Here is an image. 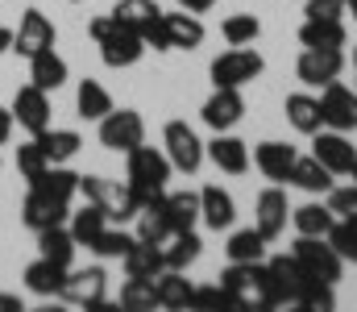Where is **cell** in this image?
Returning a JSON list of instances; mask_svg holds the SVG:
<instances>
[{"instance_id": "6da1fadb", "label": "cell", "mask_w": 357, "mask_h": 312, "mask_svg": "<svg viewBox=\"0 0 357 312\" xmlns=\"http://www.w3.org/2000/svg\"><path fill=\"white\" fill-rule=\"evenodd\" d=\"M129 163H125V184L137 192V200L146 205V200H154V196H162L167 192V184H171V158H167V150H154V146H133L129 154H125Z\"/></svg>"}, {"instance_id": "7a4b0ae2", "label": "cell", "mask_w": 357, "mask_h": 312, "mask_svg": "<svg viewBox=\"0 0 357 312\" xmlns=\"http://www.w3.org/2000/svg\"><path fill=\"white\" fill-rule=\"evenodd\" d=\"M91 38H96V46H100L104 67H133V63L146 54L142 34H133V29H125L121 21H112V13L91 21Z\"/></svg>"}, {"instance_id": "3957f363", "label": "cell", "mask_w": 357, "mask_h": 312, "mask_svg": "<svg viewBox=\"0 0 357 312\" xmlns=\"http://www.w3.org/2000/svg\"><path fill=\"white\" fill-rule=\"evenodd\" d=\"M79 192L84 200L104 208L108 221H133L142 212V200L129 184H116V179H104V175H79Z\"/></svg>"}, {"instance_id": "277c9868", "label": "cell", "mask_w": 357, "mask_h": 312, "mask_svg": "<svg viewBox=\"0 0 357 312\" xmlns=\"http://www.w3.org/2000/svg\"><path fill=\"white\" fill-rule=\"evenodd\" d=\"M291 258L299 262V271H303L307 279H324V283H333V288H337V279H341V271H345V258L333 250L328 237H307V233H299L295 246H291Z\"/></svg>"}, {"instance_id": "5b68a950", "label": "cell", "mask_w": 357, "mask_h": 312, "mask_svg": "<svg viewBox=\"0 0 357 312\" xmlns=\"http://www.w3.org/2000/svg\"><path fill=\"white\" fill-rule=\"evenodd\" d=\"M262 71H266V59H262L258 50H250V46H233V50L216 54L212 67H208L212 88H245V84H254Z\"/></svg>"}, {"instance_id": "8992f818", "label": "cell", "mask_w": 357, "mask_h": 312, "mask_svg": "<svg viewBox=\"0 0 357 312\" xmlns=\"http://www.w3.org/2000/svg\"><path fill=\"white\" fill-rule=\"evenodd\" d=\"M146 142V121L142 112L133 108H112L108 117H100V146L104 150H116V154H129L133 146Z\"/></svg>"}, {"instance_id": "52a82bcc", "label": "cell", "mask_w": 357, "mask_h": 312, "mask_svg": "<svg viewBox=\"0 0 357 312\" xmlns=\"http://www.w3.org/2000/svg\"><path fill=\"white\" fill-rule=\"evenodd\" d=\"M162 146H167L171 167L183 171V175H195V171L204 167V142L195 138V129H191L187 121H171V125L162 129Z\"/></svg>"}, {"instance_id": "ba28073f", "label": "cell", "mask_w": 357, "mask_h": 312, "mask_svg": "<svg viewBox=\"0 0 357 312\" xmlns=\"http://www.w3.org/2000/svg\"><path fill=\"white\" fill-rule=\"evenodd\" d=\"M341 71H345V50H341V46H333V50L303 46V54H299V63H295V75H299V84H307V88H324V84L341 80Z\"/></svg>"}, {"instance_id": "9c48e42d", "label": "cell", "mask_w": 357, "mask_h": 312, "mask_svg": "<svg viewBox=\"0 0 357 312\" xmlns=\"http://www.w3.org/2000/svg\"><path fill=\"white\" fill-rule=\"evenodd\" d=\"M312 158L320 167H328L333 175H349L354 163H357V150L341 129H328V133L320 129V133H312Z\"/></svg>"}, {"instance_id": "30bf717a", "label": "cell", "mask_w": 357, "mask_h": 312, "mask_svg": "<svg viewBox=\"0 0 357 312\" xmlns=\"http://www.w3.org/2000/svg\"><path fill=\"white\" fill-rule=\"evenodd\" d=\"M104 292H108V275H104V267H84V271H67L59 296H63L67 304L96 309V304H104Z\"/></svg>"}, {"instance_id": "8fae6325", "label": "cell", "mask_w": 357, "mask_h": 312, "mask_svg": "<svg viewBox=\"0 0 357 312\" xmlns=\"http://www.w3.org/2000/svg\"><path fill=\"white\" fill-rule=\"evenodd\" d=\"M320 112H324V125H328V129H341V133L357 129V92L345 88L341 80L324 84V92H320Z\"/></svg>"}, {"instance_id": "7c38bea8", "label": "cell", "mask_w": 357, "mask_h": 312, "mask_svg": "<svg viewBox=\"0 0 357 312\" xmlns=\"http://www.w3.org/2000/svg\"><path fill=\"white\" fill-rule=\"evenodd\" d=\"M262 275H266V262H229V271L220 275V283L237 296L241 309H262Z\"/></svg>"}, {"instance_id": "4fadbf2b", "label": "cell", "mask_w": 357, "mask_h": 312, "mask_svg": "<svg viewBox=\"0 0 357 312\" xmlns=\"http://www.w3.org/2000/svg\"><path fill=\"white\" fill-rule=\"evenodd\" d=\"M13 121H21L25 133L50 129V92H42L38 84L17 88V96H13Z\"/></svg>"}, {"instance_id": "5bb4252c", "label": "cell", "mask_w": 357, "mask_h": 312, "mask_svg": "<svg viewBox=\"0 0 357 312\" xmlns=\"http://www.w3.org/2000/svg\"><path fill=\"white\" fill-rule=\"evenodd\" d=\"M199 117H204V125L216 129V133L233 129V125L245 117V96H241V88H216V92L204 101Z\"/></svg>"}, {"instance_id": "9a60e30c", "label": "cell", "mask_w": 357, "mask_h": 312, "mask_svg": "<svg viewBox=\"0 0 357 312\" xmlns=\"http://www.w3.org/2000/svg\"><path fill=\"white\" fill-rule=\"evenodd\" d=\"M46 46H54V25H50L46 13L29 8V13L21 17V25L13 29V50H17L21 59H33V54L46 50Z\"/></svg>"}, {"instance_id": "2e32d148", "label": "cell", "mask_w": 357, "mask_h": 312, "mask_svg": "<svg viewBox=\"0 0 357 312\" xmlns=\"http://www.w3.org/2000/svg\"><path fill=\"white\" fill-rule=\"evenodd\" d=\"M287 216H291L287 192H282V188H266V192L258 196V205H254V229H258L266 242H274V237L287 233Z\"/></svg>"}, {"instance_id": "e0dca14e", "label": "cell", "mask_w": 357, "mask_h": 312, "mask_svg": "<svg viewBox=\"0 0 357 312\" xmlns=\"http://www.w3.org/2000/svg\"><path fill=\"white\" fill-rule=\"evenodd\" d=\"M67 216H71V205H67V200L46 196V192H38V188H29L25 205H21V221H25L33 233H38V229H50V225H67Z\"/></svg>"}, {"instance_id": "ac0fdd59", "label": "cell", "mask_w": 357, "mask_h": 312, "mask_svg": "<svg viewBox=\"0 0 357 312\" xmlns=\"http://www.w3.org/2000/svg\"><path fill=\"white\" fill-rule=\"evenodd\" d=\"M204 154H208L225 175H245V171H250V146H245L241 138H233L229 129L216 133V138L204 146Z\"/></svg>"}, {"instance_id": "d6986e66", "label": "cell", "mask_w": 357, "mask_h": 312, "mask_svg": "<svg viewBox=\"0 0 357 312\" xmlns=\"http://www.w3.org/2000/svg\"><path fill=\"white\" fill-rule=\"evenodd\" d=\"M199 221H204L208 229H216V233L237 221V205H233V196H229L220 184L199 188Z\"/></svg>"}, {"instance_id": "ffe728a7", "label": "cell", "mask_w": 357, "mask_h": 312, "mask_svg": "<svg viewBox=\"0 0 357 312\" xmlns=\"http://www.w3.org/2000/svg\"><path fill=\"white\" fill-rule=\"evenodd\" d=\"M137 221V242H150V246H167L171 242V221H167V192L146 200L142 212L133 216Z\"/></svg>"}, {"instance_id": "44dd1931", "label": "cell", "mask_w": 357, "mask_h": 312, "mask_svg": "<svg viewBox=\"0 0 357 312\" xmlns=\"http://www.w3.org/2000/svg\"><path fill=\"white\" fill-rule=\"evenodd\" d=\"M121 262H125V279H158L167 271L162 246H150V242H133Z\"/></svg>"}, {"instance_id": "7402d4cb", "label": "cell", "mask_w": 357, "mask_h": 312, "mask_svg": "<svg viewBox=\"0 0 357 312\" xmlns=\"http://www.w3.org/2000/svg\"><path fill=\"white\" fill-rule=\"evenodd\" d=\"M291 163H295V146H287V142H262V146L254 150V167H258L266 179H274V184H287Z\"/></svg>"}, {"instance_id": "603a6c76", "label": "cell", "mask_w": 357, "mask_h": 312, "mask_svg": "<svg viewBox=\"0 0 357 312\" xmlns=\"http://www.w3.org/2000/svg\"><path fill=\"white\" fill-rule=\"evenodd\" d=\"M29 84H38L42 92H59L67 84V63L54 54V46H46L29 59Z\"/></svg>"}, {"instance_id": "cb8c5ba5", "label": "cell", "mask_w": 357, "mask_h": 312, "mask_svg": "<svg viewBox=\"0 0 357 312\" xmlns=\"http://www.w3.org/2000/svg\"><path fill=\"white\" fill-rule=\"evenodd\" d=\"M67 271H71V267H59V262H50V258H42V254H38V262H29V267H25V288H29L33 296H59V292H63Z\"/></svg>"}, {"instance_id": "d4e9b609", "label": "cell", "mask_w": 357, "mask_h": 312, "mask_svg": "<svg viewBox=\"0 0 357 312\" xmlns=\"http://www.w3.org/2000/svg\"><path fill=\"white\" fill-rule=\"evenodd\" d=\"M162 21H167V34H171V50H195L204 42V21L195 13L178 8V13H162Z\"/></svg>"}, {"instance_id": "484cf974", "label": "cell", "mask_w": 357, "mask_h": 312, "mask_svg": "<svg viewBox=\"0 0 357 312\" xmlns=\"http://www.w3.org/2000/svg\"><path fill=\"white\" fill-rule=\"evenodd\" d=\"M299 192H312V196H328V188H333V171L328 167H320L316 158H299L295 154V163H291V175H287Z\"/></svg>"}, {"instance_id": "4316f807", "label": "cell", "mask_w": 357, "mask_h": 312, "mask_svg": "<svg viewBox=\"0 0 357 312\" xmlns=\"http://www.w3.org/2000/svg\"><path fill=\"white\" fill-rule=\"evenodd\" d=\"M75 250H79V246H75V237H71L67 225L38 229V254H42V258H50V262H59V267H71Z\"/></svg>"}, {"instance_id": "83f0119b", "label": "cell", "mask_w": 357, "mask_h": 312, "mask_svg": "<svg viewBox=\"0 0 357 312\" xmlns=\"http://www.w3.org/2000/svg\"><path fill=\"white\" fill-rule=\"evenodd\" d=\"M345 21H320V17H307L299 25V42L303 46H316V50H333V46H345Z\"/></svg>"}, {"instance_id": "f1b7e54d", "label": "cell", "mask_w": 357, "mask_h": 312, "mask_svg": "<svg viewBox=\"0 0 357 312\" xmlns=\"http://www.w3.org/2000/svg\"><path fill=\"white\" fill-rule=\"evenodd\" d=\"M33 142L42 146V154L50 163H71L79 154V146H84V138L75 129H42V133H33Z\"/></svg>"}, {"instance_id": "f546056e", "label": "cell", "mask_w": 357, "mask_h": 312, "mask_svg": "<svg viewBox=\"0 0 357 312\" xmlns=\"http://www.w3.org/2000/svg\"><path fill=\"white\" fill-rule=\"evenodd\" d=\"M287 121L299 129V133H320L324 129V112H320V101L316 96H307V92H295V96H287Z\"/></svg>"}, {"instance_id": "4dcf8cb0", "label": "cell", "mask_w": 357, "mask_h": 312, "mask_svg": "<svg viewBox=\"0 0 357 312\" xmlns=\"http://www.w3.org/2000/svg\"><path fill=\"white\" fill-rule=\"evenodd\" d=\"M154 292H158V309H171V312H178V309H191V283L183 279V271H162L158 279H154Z\"/></svg>"}, {"instance_id": "1f68e13d", "label": "cell", "mask_w": 357, "mask_h": 312, "mask_svg": "<svg viewBox=\"0 0 357 312\" xmlns=\"http://www.w3.org/2000/svg\"><path fill=\"white\" fill-rule=\"evenodd\" d=\"M29 188H38V192H46V196H59V200H67V205H71V196L79 192V175H75V171H67L63 163H50L38 179H29Z\"/></svg>"}, {"instance_id": "d6a6232c", "label": "cell", "mask_w": 357, "mask_h": 312, "mask_svg": "<svg viewBox=\"0 0 357 312\" xmlns=\"http://www.w3.org/2000/svg\"><path fill=\"white\" fill-rule=\"evenodd\" d=\"M167 221L171 233H187L199 221V192H167Z\"/></svg>"}, {"instance_id": "836d02e7", "label": "cell", "mask_w": 357, "mask_h": 312, "mask_svg": "<svg viewBox=\"0 0 357 312\" xmlns=\"http://www.w3.org/2000/svg\"><path fill=\"white\" fill-rule=\"evenodd\" d=\"M225 254H229V262H262L266 258V237L258 229H237L229 237Z\"/></svg>"}, {"instance_id": "e575fe53", "label": "cell", "mask_w": 357, "mask_h": 312, "mask_svg": "<svg viewBox=\"0 0 357 312\" xmlns=\"http://www.w3.org/2000/svg\"><path fill=\"white\" fill-rule=\"evenodd\" d=\"M291 221H295V233H307V237H328L333 229V208L328 205H303V208H291Z\"/></svg>"}, {"instance_id": "d590c367", "label": "cell", "mask_w": 357, "mask_h": 312, "mask_svg": "<svg viewBox=\"0 0 357 312\" xmlns=\"http://www.w3.org/2000/svg\"><path fill=\"white\" fill-rule=\"evenodd\" d=\"M162 8H158V0H116V8H112V21H121L125 29H133V34H142L154 17H158Z\"/></svg>"}, {"instance_id": "8d00e7d4", "label": "cell", "mask_w": 357, "mask_h": 312, "mask_svg": "<svg viewBox=\"0 0 357 312\" xmlns=\"http://www.w3.org/2000/svg\"><path fill=\"white\" fill-rule=\"evenodd\" d=\"M75 108H79V117H84V121H100V117H108V112H112V96H108V88H104V84L84 80V84H79V92H75Z\"/></svg>"}, {"instance_id": "74e56055", "label": "cell", "mask_w": 357, "mask_h": 312, "mask_svg": "<svg viewBox=\"0 0 357 312\" xmlns=\"http://www.w3.org/2000/svg\"><path fill=\"white\" fill-rule=\"evenodd\" d=\"M104 225H108L104 208H100V205H91V200H88V205L79 208V212H71V225H67V229H71L75 246H91V242L100 237V229H104Z\"/></svg>"}, {"instance_id": "f35d334b", "label": "cell", "mask_w": 357, "mask_h": 312, "mask_svg": "<svg viewBox=\"0 0 357 312\" xmlns=\"http://www.w3.org/2000/svg\"><path fill=\"white\" fill-rule=\"evenodd\" d=\"M199 233L195 229H187V233H171V246H162V258H167V267L171 271H187L195 258H199Z\"/></svg>"}, {"instance_id": "ab89813d", "label": "cell", "mask_w": 357, "mask_h": 312, "mask_svg": "<svg viewBox=\"0 0 357 312\" xmlns=\"http://www.w3.org/2000/svg\"><path fill=\"white\" fill-rule=\"evenodd\" d=\"M220 34H225V42H229V46H250V42H258L262 21H258L254 13H233V17H225Z\"/></svg>"}, {"instance_id": "60d3db41", "label": "cell", "mask_w": 357, "mask_h": 312, "mask_svg": "<svg viewBox=\"0 0 357 312\" xmlns=\"http://www.w3.org/2000/svg\"><path fill=\"white\" fill-rule=\"evenodd\" d=\"M295 304L307 309V312H333L337 309V292H333V283H324V279H303Z\"/></svg>"}, {"instance_id": "b9f144b4", "label": "cell", "mask_w": 357, "mask_h": 312, "mask_svg": "<svg viewBox=\"0 0 357 312\" xmlns=\"http://www.w3.org/2000/svg\"><path fill=\"white\" fill-rule=\"evenodd\" d=\"M121 304L129 312H150L158 309V292H154V279H129L121 288Z\"/></svg>"}, {"instance_id": "7bdbcfd3", "label": "cell", "mask_w": 357, "mask_h": 312, "mask_svg": "<svg viewBox=\"0 0 357 312\" xmlns=\"http://www.w3.org/2000/svg\"><path fill=\"white\" fill-rule=\"evenodd\" d=\"M328 242H333V250L341 258L357 262V216H337L333 229H328Z\"/></svg>"}, {"instance_id": "ee69618b", "label": "cell", "mask_w": 357, "mask_h": 312, "mask_svg": "<svg viewBox=\"0 0 357 312\" xmlns=\"http://www.w3.org/2000/svg\"><path fill=\"white\" fill-rule=\"evenodd\" d=\"M133 242H137V237H129L125 229H108V225H104V229H100V237L91 242L88 250H96L100 258H125Z\"/></svg>"}, {"instance_id": "f6af8a7d", "label": "cell", "mask_w": 357, "mask_h": 312, "mask_svg": "<svg viewBox=\"0 0 357 312\" xmlns=\"http://www.w3.org/2000/svg\"><path fill=\"white\" fill-rule=\"evenodd\" d=\"M46 167H50V158L42 154V146H38V142L17 146V171H21V179H25V184H29V179H38Z\"/></svg>"}, {"instance_id": "bcb514c9", "label": "cell", "mask_w": 357, "mask_h": 312, "mask_svg": "<svg viewBox=\"0 0 357 312\" xmlns=\"http://www.w3.org/2000/svg\"><path fill=\"white\" fill-rule=\"evenodd\" d=\"M191 309H241V304H237V296L225 283H212V288H195L191 292Z\"/></svg>"}, {"instance_id": "7dc6e473", "label": "cell", "mask_w": 357, "mask_h": 312, "mask_svg": "<svg viewBox=\"0 0 357 312\" xmlns=\"http://www.w3.org/2000/svg\"><path fill=\"white\" fill-rule=\"evenodd\" d=\"M328 208H333V216H357V184L354 188H328Z\"/></svg>"}, {"instance_id": "c3c4849f", "label": "cell", "mask_w": 357, "mask_h": 312, "mask_svg": "<svg viewBox=\"0 0 357 312\" xmlns=\"http://www.w3.org/2000/svg\"><path fill=\"white\" fill-rule=\"evenodd\" d=\"M303 13L307 17H320V21H341L345 17V0H307Z\"/></svg>"}, {"instance_id": "681fc988", "label": "cell", "mask_w": 357, "mask_h": 312, "mask_svg": "<svg viewBox=\"0 0 357 312\" xmlns=\"http://www.w3.org/2000/svg\"><path fill=\"white\" fill-rule=\"evenodd\" d=\"M142 42L146 46H154V50H171V34H167V21H162V13L142 29Z\"/></svg>"}, {"instance_id": "f907efd6", "label": "cell", "mask_w": 357, "mask_h": 312, "mask_svg": "<svg viewBox=\"0 0 357 312\" xmlns=\"http://www.w3.org/2000/svg\"><path fill=\"white\" fill-rule=\"evenodd\" d=\"M13 138V108H0V146Z\"/></svg>"}, {"instance_id": "816d5d0a", "label": "cell", "mask_w": 357, "mask_h": 312, "mask_svg": "<svg viewBox=\"0 0 357 312\" xmlns=\"http://www.w3.org/2000/svg\"><path fill=\"white\" fill-rule=\"evenodd\" d=\"M178 8H187V13H195V17H199V13H208V8H212V4H216V0H175Z\"/></svg>"}, {"instance_id": "f5cc1de1", "label": "cell", "mask_w": 357, "mask_h": 312, "mask_svg": "<svg viewBox=\"0 0 357 312\" xmlns=\"http://www.w3.org/2000/svg\"><path fill=\"white\" fill-rule=\"evenodd\" d=\"M0 312H25L21 296H8V292H0Z\"/></svg>"}, {"instance_id": "db71d44e", "label": "cell", "mask_w": 357, "mask_h": 312, "mask_svg": "<svg viewBox=\"0 0 357 312\" xmlns=\"http://www.w3.org/2000/svg\"><path fill=\"white\" fill-rule=\"evenodd\" d=\"M4 50H13V29L0 25V54H4Z\"/></svg>"}, {"instance_id": "11a10c76", "label": "cell", "mask_w": 357, "mask_h": 312, "mask_svg": "<svg viewBox=\"0 0 357 312\" xmlns=\"http://www.w3.org/2000/svg\"><path fill=\"white\" fill-rule=\"evenodd\" d=\"M345 13H354V21H357V0H345Z\"/></svg>"}, {"instance_id": "9f6ffc18", "label": "cell", "mask_w": 357, "mask_h": 312, "mask_svg": "<svg viewBox=\"0 0 357 312\" xmlns=\"http://www.w3.org/2000/svg\"><path fill=\"white\" fill-rule=\"evenodd\" d=\"M349 175H354V184H357V163H354V171H349Z\"/></svg>"}, {"instance_id": "6f0895ef", "label": "cell", "mask_w": 357, "mask_h": 312, "mask_svg": "<svg viewBox=\"0 0 357 312\" xmlns=\"http://www.w3.org/2000/svg\"><path fill=\"white\" fill-rule=\"evenodd\" d=\"M354 67H357V46H354Z\"/></svg>"}, {"instance_id": "680465c9", "label": "cell", "mask_w": 357, "mask_h": 312, "mask_svg": "<svg viewBox=\"0 0 357 312\" xmlns=\"http://www.w3.org/2000/svg\"><path fill=\"white\" fill-rule=\"evenodd\" d=\"M354 92H357V88H354Z\"/></svg>"}]
</instances>
